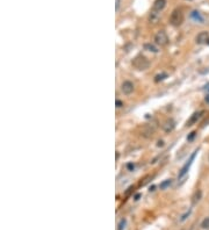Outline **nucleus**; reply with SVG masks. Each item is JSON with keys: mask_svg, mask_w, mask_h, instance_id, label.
<instances>
[{"mask_svg": "<svg viewBox=\"0 0 209 230\" xmlns=\"http://www.w3.org/2000/svg\"><path fill=\"white\" fill-rule=\"evenodd\" d=\"M208 91H209V89H208Z\"/></svg>", "mask_w": 209, "mask_h": 230, "instance_id": "28", "label": "nucleus"}, {"mask_svg": "<svg viewBox=\"0 0 209 230\" xmlns=\"http://www.w3.org/2000/svg\"><path fill=\"white\" fill-rule=\"evenodd\" d=\"M139 198H141V194H137V195H135V200H138Z\"/></svg>", "mask_w": 209, "mask_h": 230, "instance_id": "24", "label": "nucleus"}, {"mask_svg": "<svg viewBox=\"0 0 209 230\" xmlns=\"http://www.w3.org/2000/svg\"><path fill=\"white\" fill-rule=\"evenodd\" d=\"M144 49L148 50V51H151V53H155L159 51L156 45L151 44V43H145V44H144Z\"/></svg>", "mask_w": 209, "mask_h": 230, "instance_id": "13", "label": "nucleus"}, {"mask_svg": "<svg viewBox=\"0 0 209 230\" xmlns=\"http://www.w3.org/2000/svg\"><path fill=\"white\" fill-rule=\"evenodd\" d=\"M203 113H204L203 110H200V112H195V113H194V114L191 116V119L187 121V124H186V126H187V127H191V126H193V124H195L196 122H198V120H199L201 116H202V114H203Z\"/></svg>", "mask_w": 209, "mask_h": 230, "instance_id": "6", "label": "nucleus"}, {"mask_svg": "<svg viewBox=\"0 0 209 230\" xmlns=\"http://www.w3.org/2000/svg\"><path fill=\"white\" fill-rule=\"evenodd\" d=\"M155 42H156V44L160 45V47H166V45L168 44L170 40H168V36L166 34V32L159 30L155 35Z\"/></svg>", "mask_w": 209, "mask_h": 230, "instance_id": "3", "label": "nucleus"}, {"mask_svg": "<svg viewBox=\"0 0 209 230\" xmlns=\"http://www.w3.org/2000/svg\"><path fill=\"white\" fill-rule=\"evenodd\" d=\"M166 6V0H156L153 2V6H152V11H156V12H162L163 9L165 8Z\"/></svg>", "mask_w": 209, "mask_h": 230, "instance_id": "8", "label": "nucleus"}, {"mask_svg": "<svg viewBox=\"0 0 209 230\" xmlns=\"http://www.w3.org/2000/svg\"><path fill=\"white\" fill-rule=\"evenodd\" d=\"M209 37L208 32H201L200 34H198V36L195 37V41L198 44H203V43H207V40Z\"/></svg>", "mask_w": 209, "mask_h": 230, "instance_id": "7", "label": "nucleus"}, {"mask_svg": "<svg viewBox=\"0 0 209 230\" xmlns=\"http://www.w3.org/2000/svg\"><path fill=\"white\" fill-rule=\"evenodd\" d=\"M165 78H167V73L163 72V73H160V74H157L156 77H155V81H156V83H159V81L164 80Z\"/></svg>", "mask_w": 209, "mask_h": 230, "instance_id": "16", "label": "nucleus"}, {"mask_svg": "<svg viewBox=\"0 0 209 230\" xmlns=\"http://www.w3.org/2000/svg\"><path fill=\"white\" fill-rule=\"evenodd\" d=\"M122 106H123V102L120 101V100H116V107L120 108V107H122Z\"/></svg>", "mask_w": 209, "mask_h": 230, "instance_id": "22", "label": "nucleus"}, {"mask_svg": "<svg viewBox=\"0 0 209 230\" xmlns=\"http://www.w3.org/2000/svg\"><path fill=\"white\" fill-rule=\"evenodd\" d=\"M134 84L131 83V81H129V80H127V81H124L123 84L121 85V91H122V93L123 94H130V93H132V91H134Z\"/></svg>", "mask_w": 209, "mask_h": 230, "instance_id": "5", "label": "nucleus"}, {"mask_svg": "<svg viewBox=\"0 0 209 230\" xmlns=\"http://www.w3.org/2000/svg\"><path fill=\"white\" fill-rule=\"evenodd\" d=\"M157 145H158V147H163V145H164V142H163V141H159V142H158V144H157Z\"/></svg>", "mask_w": 209, "mask_h": 230, "instance_id": "23", "label": "nucleus"}, {"mask_svg": "<svg viewBox=\"0 0 209 230\" xmlns=\"http://www.w3.org/2000/svg\"><path fill=\"white\" fill-rule=\"evenodd\" d=\"M155 188H156L155 186H152V187H150V192H151V191H155Z\"/></svg>", "mask_w": 209, "mask_h": 230, "instance_id": "25", "label": "nucleus"}, {"mask_svg": "<svg viewBox=\"0 0 209 230\" xmlns=\"http://www.w3.org/2000/svg\"><path fill=\"white\" fill-rule=\"evenodd\" d=\"M206 101H207V102L209 104V95H207V97H206Z\"/></svg>", "mask_w": 209, "mask_h": 230, "instance_id": "26", "label": "nucleus"}, {"mask_svg": "<svg viewBox=\"0 0 209 230\" xmlns=\"http://www.w3.org/2000/svg\"><path fill=\"white\" fill-rule=\"evenodd\" d=\"M207 44H209V37H208V40H207Z\"/></svg>", "mask_w": 209, "mask_h": 230, "instance_id": "27", "label": "nucleus"}, {"mask_svg": "<svg viewBox=\"0 0 209 230\" xmlns=\"http://www.w3.org/2000/svg\"><path fill=\"white\" fill-rule=\"evenodd\" d=\"M189 214H191V209H189V210H188L187 213H185V214H183V216H181V219H180V221H181V222L185 221V220L187 219V216H189Z\"/></svg>", "mask_w": 209, "mask_h": 230, "instance_id": "19", "label": "nucleus"}, {"mask_svg": "<svg viewBox=\"0 0 209 230\" xmlns=\"http://www.w3.org/2000/svg\"><path fill=\"white\" fill-rule=\"evenodd\" d=\"M142 135L144 136V137H150V136H152L153 133H155V129L153 128H151L150 126H144L143 128H142Z\"/></svg>", "mask_w": 209, "mask_h": 230, "instance_id": "10", "label": "nucleus"}, {"mask_svg": "<svg viewBox=\"0 0 209 230\" xmlns=\"http://www.w3.org/2000/svg\"><path fill=\"white\" fill-rule=\"evenodd\" d=\"M124 225H126V220L123 219V220H121L120 224H119V230H123V229H124Z\"/></svg>", "mask_w": 209, "mask_h": 230, "instance_id": "18", "label": "nucleus"}, {"mask_svg": "<svg viewBox=\"0 0 209 230\" xmlns=\"http://www.w3.org/2000/svg\"><path fill=\"white\" fill-rule=\"evenodd\" d=\"M172 185V179H166V180H164L160 185H159V187H160V189H166L167 187H170V186Z\"/></svg>", "mask_w": 209, "mask_h": 230, "instance_id": "15", "label": "nucleus"}, {"mask_svg": "<svg viewBox=\"0 0 209 230\" xmlns=\"http://www.w3.org/2000/svg\"><path fill=\"white\" fill-rule=\"evenodd\" d=\"M201 198H202V191H201V189H196V191L194 192L193 196H192V204H196L201 200Z\"/></svg>", "mask_w": 209, "mask_h": 230, "instance_id": "11", "label": "nucleus"}, {"mask_svg": "<svg viewBox=\"0 0 209 230\" xmlns=\"http://www.w3.org/2000/svg\"><path fill=\"white\" fill-rule=\"evenodd\" d=\"M196 153H198V150H195L193 153H192V156L189 157L188 162H187V163L183 166V168L180 170V172H179V174H178V179H181V178L185 177V176L187 174V172H188V170H189V168H191L192 163H193V160H194V158H195Z\"/></svg>", "mask_w": 209, "mask_h": 230, "instance_id": "4", "label": "nucleus"}, {"mask_svg": "<svg viewBox=\"0 0 209 230\" xmlns=\"http://www.w3.org/2000/svg\"><path fill=\"white\" fill-rule=\"evenodd\" d=\"M127 168H128L129 171H132V170L135 168V164H132V163H128V164H127Z\"/></svg>", "mask_w": 209, "mask_h": 230, "instance_id": "20", "label": "nucleus"}, {"mask_svg": "<svg viewBox=\"0 0 209 230\" xmlns=\"http://www.w3.org/2000/svg\"><path fill=\"white\" fill-rule=\"evenodd\" d=\"M201 227H202V229H209V216L208 217H206V219L202 221Z\"/></svg>", "mask_w": 209, "mask_h": 230, "instance_id": "17", "label": "nucleus"}, {"mask_svg": "<svg viewBox=\"0 0 209 230\" xmlns=\"http://www.w3.org/2000/svg\"><path fill=\"white\" fill-rule=\"evenodd\" d=\"M159 18H160L159 12L151 11V13H150V15H149V21H150L151 23H157V22H158V20H159Z\"/></svg>", "mask_w": 209, "mask_h": 230, "instance_id": "12", "label": "nucleus"}, {"mask_svg": "<svg viewBox=\"0 0 209 230\" xmlns=\"http://www.w3.org/2000/svg\"><path fill=\"white\" fill-rule=\"evenodd\" d=\"M131 64H132V66H134L135 69H137V70H147L149 66H150V62L148 61V58L144 57V56H142V55L136 56V57L131 61Z\"/></svg>", "mask_w": 209, "mask_h": 230, "instance_id": "1", "label": "nucleus"}, {"mask_svg": "<svg viewBox=\"0 0 209 230\" xmlns=\"http://www.w3.org/2000/svg\"><path fill=\"white\" fill-rule=\"evenodd\" d=\"M174 127H175V122H174L172 119H170V120L165 121V123L163 124V129H164V132H166V133L172 132V130L174 129Z\"/></svg>", "mask_w": 209, "mask_h": 230, "instance_id": "9", "label": "nucleus"}, {"mask_svg": "<svg viewBox=\"0 0 209 230\" xmlns=\"http://www.w3.org/2000/svg\"><path fill=\"white\" fill-rule=\"evenodd\" d=\"M195 135H196V133H195V132H193V133H191V135H189V136L187 137V140H188V141H193V138L195 137Z\"/></svg>", "mask_w": 209, "mask_h": 230, "instance_id": "21", "label": "nucleus"}, {"mask_svg": "<svg viewBox=\"0 0 209 230\" xmlns=\"http://www.w3.org/2000/svg\"><path fill=\"white\" fill-rule=\"evenodd\" d=\"M191 17L193 20H195V21H199V22H203V18L200 15V13L199 12H196V11H194V12H192Z\"/></svg>", "mask_w": 209, "mask_h": 230, "instance_id": "14", "label": "nucleus"}, {"mask_svg": "<svg viewBox=\"0 0 209 230\" xmlns=\"http://www.w3.org/2000/svg\"><path fill=\"white\" fill-rule=\"evenodd\" d=\"M170 22L171 25L174 27H179L183 22V13L181 9H174L173 12L171 13L170 17Z\"/></svg>", "mask_w": 209, "mask_h": 230, "instance_id": "2", "label": "nucleus"}]
</instances>
